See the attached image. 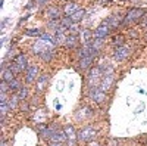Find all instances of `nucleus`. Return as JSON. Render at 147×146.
I'll list each match as a JSON object with an SVG mask.
<instances>
[{
  "instance_id": "obj_15",
  "label": "nucleus",
  "mask_w": 147,
  "mask_h": 146,
  "mask_svg": "<svg viewBox=\"0 0 147 146\" xmlns=\"http://www.w3.org/2000/svg\"><path fill=\"white\" fill-rule=\"evenodd\" d=\"M84 18H85V10H84V9H80V10L75 12V14H72V15H71V19H72L74 24H77V22L82 21Z\"/></svg>"
},
{
  "instance_id": "obj_23",
  "label": "nucleus",
  "mask_w": 147,
  "mask_h": 146,
  "mask_svg": "<svg viewBox=\"0 0 147 146\" xmlns=\"http://www.w3.org/2000/svg\"><path fill=\"white\" fill-rule=\"evenodd\" d=\"M25 34L27 35H32V37H41V34H40L38 30H27Z\"/></svg>"
},
{
  "instance_id": "obj_16",
  "label": "nucleus",
  "mask_w": 147,
  "mask_h": 146,
  "mask_svg": "<svg viewBox=\"0 0 147 146\" xmlns=\"http://www.w3.org/2000/svg\"><path fill=\"white\" fill-rule=\"evenodd\" d=\"M77 43H78V37L77 35H66V41H65V44H66V47H69V49H75L77 47Z\"/></svg>"
},
{
  "instance_id": "obj_2",
  "label": "nucleus",
  "mask_w": 147,
  "mask_h": 146,
  "mask_svg": "<svg viewBox=\"0 0 147 146\" xmlns=\"http://www.w3.org/2000/svg\"><path fill=\"white\" fill-rule=\"evenodd\" d=\"M53 43H47V41H44V40H38V41H35L34 43V46H32V53H35V55H43L44 52H47V50H53Z\"/></svg>"
},
{
  "instance_id": "obj_17",
  "label": "nucleus",
  "mask_w": 147,
  "mask_h": 146,
  "mask_svg": "<svg viewBox=\"0 0 147 146\" xmlns=\"http://www.w3.org/2000/svg\"><path fill=\"white\" fill-rule=\"evenodd\" d=\"M7 86H9V92L12 93V92H18L22 86H21V83H19V80H12L10 83H7Z\"/></svg>"
},
{
  "instance_id": "obj_27",
  "label": "nucleus",
  "mask_w": 147,
  "mask_h": 146,
  "mask_svg": "<svg viewBox=\"0 0 147 146\" xmlns=\"http://www.w3.org/2000/svg\"><path fill=\"white\" fill-rule=\"evenodd\" d=\"M93 146H99V145H97V143H94V145H93Z\"/></svg>"
},
{
  "instance_id": "obj_4",
  "label": "nucleus",
  "mask_w": 147,
  "mask_h": 146,
  "mask_svg": "<svg viewBox=\"0 0 147 146\" xmlns=\"http://www.w3.org/2000/svg\"><path fill=\"white\" fill-rule=\"evenodd\" d=\"M96 134H97L96 128L91 127V126H88V127L80 130V133H78V140H80V142H90V140H93V139L96 137Z\"/></svg>"
},
{
  "instance_id": "obj_22",
  "label": "nucleus",
  "mask_w": 147,
  "mask_h": 146,
  "mask_svg": "<svg viewBox=\"0 0 147 146\" xmlns=\"http://www.w3.org/2000/svg\"><path fill=\"white\" fill-rule=\"evenodd\" d=\"M41 40H44V41H47V43H53L55 44V41H53V37L50 34H47V33H44V34H41V37H40Z\"/></svg>"
},
{
  "instance_id": "obj_24",
  "label": "nucleus",
  "mask_w": 147,
  "mask_h": 146,
  "mask_svg": "<svg viewBox=\"0 0 147 146\" xmlns=\"http://www.w3.org/2000/svg\"><path fill=\"white\" fill-rule=\"evenodd\" d=\"M49 146H62V143H56V142H50Z\"/></svg>"
},
{
  "instance_id": "obj_13",
  "label": "nucleus",
  "mask_w": 147,
  "mask_h": 146,
  "mask_svg": "<svg viewBox=\"0 0 147 146\" xmlns=\"http://www.w3.org/2000/svg\"><path fill=\"white\" fill-rule=\"evenodd\" d=\"M63 10H65L66 16H71L72 14H75L77 10H80V6H78L75 2H71V3H66V5H65Z\"/></svg>"
},
{
  "instance_id": "obj_26",
  "label": "nucleus",
  "mask_w": 147,
  "mask_h": 146,
  "mask_svg": "<svg viewBox=\"0 0 147 146\" xmlns=\"http://www.w3.org/2000/svg\"><path fill=\"white\" fill-rule=\"evenodd\" d=\"M144 25L147 27V16H146V19H144Z\"/></svg>"
},
{
  "instance_id": "obj_7",
  "label": "nucleus",
  "mask_w": 147,
  "mask_h": 146,
  "mask_svg": "<svg viewBox=\"0 0 147 146\" xmlns=\"http://www.w3.org/2000/svg\"><path fill=\"white\" fill-rule=\"evenodd\" d=\"M88 96H90V99L94 101L96 103H103L105 99H106V93L103 90H100L99 87L88 89Z\"/></svg>"
},
{
  "instance_id": "obj_20",
  "label": "nucleus",
  "mask_w": 147,
  "mask_h": 146,
  "mask_svg": "<svg viewBox=\"0 0 147 146\" xmlns=\"http://www.w3.org/2000/svg\"><path fill=\"white\" fill-rule=\"evenodd\" d=\"M18 97H19V101H25L27 97H28V89L24 86L18 90Z\"/></svg>"
},
{
  "instance_id": "obj_8",
  "label": "nucleus",
  "mask_w": 147,
  "mask_h": 146,
  "mask_svg": "<svg viewBox=\"0 0 147 146\" xmlns=\"http://www.w3.org/2000/svg\"><path fill=\"white\" fill-rule=\"evenodd\" d=\"M65 133H66V142L69 146H77L78 142V133H75L72 126H66L65 127Z\"/></svg>"
},
{
  "instance_id": "obj_11",
  "label": "nucleus",
  "mask_w": 147,
  "mask_h": 146,
  "mask_svg": "<svg viewBox=\"0 0 147 146\" xmlns=\"http://www.w3.org/2000/svg\"><path fill=\"white\" fill-rule=\"evenodd\" d=\"M93 60H94L93 56H82V58H80V60H78V68L82 69V71L88 69V68L93 65Z\"/></svg>"
},
{
  "instance_id": "obj_10",
  "label": "nucleus",
  "mask_w": 147,
  "mask_h": 146,
  "mask_svg": "<svg viewBox=\"0 0 147 146\" xmlns=\"http://www.w3.org/2000/svg\"><path fill=\"white\" fill-rule=\"evenodd\" d=\"M15 72L10 67H6V64L3 65V69H2V80L6 81V83H10L12 80H15Z\"/></svg>"
},
{
  "instance_id": "obj_18",
  "label": "nucleus",
  "mask_w": 147,
  "mask_h": 146,
  "mask_svg": "<svg viewBox=\"0 0 147 146\" xmlns=\"http://www.w3.org/2000/svg\"><path fill=\"white\" fill-rule=\"evenodd\" d=\"M47 81H49V77H47L46 74H43V75L38 78V81H37V89L41 92V90L46 87V83H47Z\"/></svg>"
},
{
  "instance_id": "obj_5",
  "label": "nucleus",
  "mask_w": 147,
  "mask_h": 146,
  "mask_svg": "<svg viewBox=\"0 0 147 146\" xmlns=\"http://www.w3.org/2000/svg\"><path fill=\"white\" fill-rule=\"evenodd\" d=\"M129 53H131V49L128 46H119L113 52V59L116 62H122V60H125L129 56Z\"/></svg>"
},
{
  "instance_id": "obj_3",
  "label": "nucleus",
  "mask_w": 147,
  "mask_h": 146,
  "mask_svg": "<svg viewBox=\"0 0 147 146\" xmlns=\"http://www.w3.org/2000/svg\"><path fill=\"white\" fill-rule=\"evenodd\" d=\"M144 14H146V10H144V9L132 7V9H129V10H128V14H127L125 19L122 21V24H131V22H134V21L140 19V18H141Z\"/></svg>"
},
{
  "instance_id": "obj_9",
  "label": "nucleus",
  "mask_w": 147,
  "mask_h": 146,
  "mask_svg": "<svg viewBox=\"0 0 147 146\" xmlns=\"http://www.w3.org/2000/svg\"><path fill=\"white\" fill-rule=\"evenodd\" d=\"M37 77H38V68L35 65H28L27 71H25V80L27 83H35Z\"/></svg>"
},
{
  "instance_id": "obj_1",
  "label": "nucleus",
  "mask_w": 147,
  "mask_h": 146,
  "mask_svg": "<svg viewBox=\"0 0 147 146\" xmlns=\"http://www.w3.org/2000/svg\"><path fill=\"white\" fill-rule=\"evenodd\" d=\"M10 68L13 69L15 74H18V72H24V71H27L28 68V62H27V56L24 55V53H19L13 58V62H12Z\"/></svg>"
},
{
  "instance_id": "obj_14",
  "label": "nucleus",
  "mask_w": 147,
  "mask_h": 146,
  "mask_svg": "<svg viewBox=\"0 0 147 146\" xmlns=\"http://www.w3.org/2000/svg\"><path fill=\"white\" fill-rule=\"evenodd\" d=\"M47 16L50 19H60V9L56 6H52L47 9Z\"/></svg>"
},
{
  "instance_id": "obj_6",
  "label": "nucleus",
  "mask_w": 147,
  "mask_h": 146,
  "mask_svg": "<svg viewBox=\"0 0 147 146\" xmlns=\"http://www.w3.org/2000/svg\"><path fill=\"white\" fill-rule=\"evenodd\" d=\"M110 33V25L107 22H103L102 25H99L96 28V31L93 33V39H99V40H105Z\"/></svg>"
},
{
  "instance_id": "obj_25",
  "label": "nucleus",
  "mask_w": 147,
  "mask_h": 146,
  "mask_svg": "<svg viewBox=\"0 0 147 146\" xmlns=\"http://www.w3.org/2000/svg\"><path fill=\"white\" fill-rule=\"evenodd\" d=\"M0 146H7V145H6V140H5V139H2V145H0Z\"/></svg>"
},
{
  "instance_id": "obj_19",
  "label": "nucleus",
  "mask_w": 147,
  "mask_h": 146,
  "mask_svg": "<svg viewBox=\"0 0 147 146\" xmlns=\"http://www.w3.org/2000/svg\"><path fill=\"white\" fill-rule=\"evenodd\" d=\"M18 102H19V97H18V96H10V97H9V101H7L9 109H16Z\"/></svg>"
},
{
  "instance_id": "obj_21",
  "label": "nucleus",
  "mask_w": 147,
  "mask_h": 146,
  "mask_svg": "<svg viewBox=\"0 0 147 146\" xmlns=\"http://www.w3.org/2000/svg\"><path fill=\"white\" fill-rule=\"evenodd\" d=\"M124 37H122V35H115V37H113V40H112V43L115 44V46H124Z\"/></svg>"
},
{
  "instance_id": "obj_12",
  "label": "nucleus",
  "mask_w": 147,
  "mask_h": 146,
  "mask_svg": "<svg viewBox=\"0 0 147 146\" xmlns=\"http://www.w3.org/2000/svg\"><path fill=\"white\" fill-rule=\"evenodd\" d=\"M50 142H56V143H65L66 142V133L65 130H55L53 136L50 137Z\"/></svg>"
}]
</instances>
